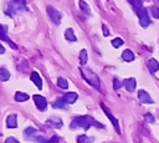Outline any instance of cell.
Returning <instances> with one entry per match:
<instances>
[{
    "mask_svg": "<svg viewBox=\"0 0 159 143\" xmlns=\"http://www.w3.org/2000/svg\"><path fill=\"white\" fill-rule=\"evenodd\" d=\"M71 128H78V127H83L84 129H88L91 126L97 127V128H103V124L97 122L94 118H92L91 116H78L75 119H72L71 122Z\"/></svg>",
    "mask_w": 159,
    "mask_h": 143,
    "instance_id": "cell-1",
    "label": "cell"
},
{
    "mask_svg": "<svg viewBox=\"0 0 159 143\" xmlns=\"http://www.w3.org/2000/svg\"><path fill=\"white\" fill-rule=\"evenodd\" d=\"M80 71H81V73H82V77L91 85V86H93L96 90H101V82H99V78H98V76L93 72V71H91L89 68H87V67H83V66H81V68H80Z\"/></svg>",
    "mask_w": 159,
    "mask_h": 143,
    "instance_id": "cell-2",
    "label": "cell"
},
{
    "mask_svg": "<svg viewBox=\"0 0 159 143\" xmlns=\"http://www.w3.org/2000/svg\"><path fill=\"white\" fill-rule=\"evenodd\" d=\"M26 10V0H11L5 9V14L14 17L17 12Z\"/></svg>",
    "mask_w": 159,
    "mask_h": 143,
    "instance_id": "cell-3",
    "label": "cell"
},
{
    "mask_svg": "<svg viewBox=\"0 0 159 143\" xmlns=\"http://www.w3.org/2000/svg\"><path fill=\"white\" fill-rule=\"evenodd\" d=\"M135 14L138 15L139 22H140V25H142L143 27H147V26L150 24V19H149V16H148V10H147L144 6L140 7V9H138V10L135 11Z\"/></svg>",
    "mask_w": 159,
    "mask_h": 143,
    "instance_id": "cell-4",
    "label": "cell"
},
{
    "mask_svg": "<svg viewBox=\"0 0 159 143\" xmlns=\"http://www.w3.org/2000/svg\"><path fill=\"white\" fill-rule=\"evenodd\" d=\"M46 11H47V15L50 16V19H51V21L55 24V25H58L60 22H61V12L58 11V10H56L55 7H52L51 5H48L47 7H46Z\"/></svg>",
    "mask_w": 159,
    "mask_h": 143,
    "instance_id": "cell-5",
    "label": "cell"
},
{
    "mask_svg": "<svg viewBox=\"0 0 159 143\" xmlns=\"http://www.w3.org/2000/svg\"><path fill=\"white\" fill-rule=\"evenodd\" d=\"M101 108L103 109V112L106 113V116L108 117V119L111 121V123L113 124V127H114V129H116V132L117 133H120V129H119V123H118V119L111 113V111H109V108L107 107V106H104V103H101Z\"/></svg>",
    "mask_w": 159,
    "mask_h": 143,
    "instance_id": "cell-6",
    "label": "cell"
},
{
    "mask_svg": "<svg viewBox=\"0 0 159 143\" xmlns=\"http://www.w3.org/2000/svg\"><path fill=\"white\" fill-rule=\"evenodd\" d=\"M34 102H35V106L37 107L39 111H45L47 108V101L41 95H35L34 96Z\"/></svg>",
    "mask_w": 159,
    "mask_h": 143,
    "instance_id": "cell-7",
    "label": "cell"
},
{
    "mask_svg": "<svg viewBox=\"0 0 159 143\" xmlns=\"http://www.w3.org/2000/svg\"><path fill=\"white\" fill-rule=\"evenodd\" d=\"M0 40L6 41L12 48H17V46L7 37V27H6V25H1V24H0Z\"/></svg>",
    "mask_w": 159,
    "mask_h": 143,
    "instance_id": "cell-8",
    "label": "cell"
},
{
    "mask_svg": "<svg viewBox=\"0 0 159 143\" xmlns=\"http://www.w3.org/2000/svg\"><path fill=\"white\" fill-rule=\"evenodd\" d=\"M122 83H123V86L125 87V90H127L128 92H133V91L135 90V87H137V81H135V78H133V77L125 78Z\"/></svg>",
    "mask_w": 159,
    "mask_h": 143,
    "instance_id": "cell-9",
    "label": "cell"
},
{
    "mask_svg": "<svg viewBox=\"0 0 159 143\" xmlns=\"http://www.w3.org/2000/svg\"><path fill=\"white\" fill-rule=\"evenodd\" d=\"M138 97H139V101L142 103H153L154 101L152 99V97L149 96V93L144 90H139L138 91Z\"/></svg>",
    "mask_w": 159,
    "mask_h": 143,
    "instance_id": "cell-10",
    "label": "cell"
},
{
    "mask_svg": "<svg viewBox=\"0 0 159 143\" xmlns=\"http://www.w3.org/2000/svg\"><path fill=\"white\" fill-rule=\"evenodd\" d=\"M30 78H31V81L36 85V87H37L39 90H41V88H42V80H41L40 75H39L36 71H32V72H31Z\"/></svg>",
    "mask_w": 159,
    "mask_h": 143,
    "instance_id": "cell-11",
    "label": "cell"
},
{
    "mask_svg": "<svg viewBox=\"0 0 159 143\" xmlns=\"http://www.w3.org/2000/svg\"><path fill=\"white\" fill-rule=\"evenodd\" d=\"M6 126L9 128H16L17 127V116L16 114H9L6 118Z\"/></svg>",
    "mask_w": 159,
    "mask_h": 143,
    "instance_id": "cell-12",
    "label": "cell"
},
{
    "mask_svg": "<svg viewBox=\"0 0 159 143\" xmlns=\"http://www.w3.org/2000/svg\"><path fill=\"white\" fill-rule=\"evenodd\" d=\"M77 93H75V92H67L63 97H62V99L66 102V103H75L76 101H77Z\"/></svg>",
    "mask_w": 159,
    "mask_h": 143,
    "instance_id": "cell-13",
    "label": "cell"
},
{
    "mask_svg": "<svg viewBox=\"0 0 159 143\" xmlns=\"http://www.w3.org/2000/svg\"><path fill=\"white\" fill-rule=\"evenodd\" d=\"M147 66H148V68H149V71H150L152 73H154V72H157V71L159 70V62H158L155 58H150V60L148 61Z\"/></svg>",
    "mask_w": 159,
    "mask_h": 143,
    "instance_id": "cell-14",
    "label": "cell"
},
{
    "mask_svg": "<svg viewBox=\"0 0 159 143\" xmlns=\"http://www.w3.org/2000/svg\"><path fill=\"white\" fill-rule=\"evenodd\" d=\"M47 126L50 127H56V128H61L62 127V121L58 118V117H53V118H50L47 122H46Z\"/></svg>",
    "mask_w": 159,
    "mask_h": 143,
    "instance_id": "cell-15",
    "label": "cell"
},
{
    "mask_svg": "<svg viewBox=\"0 0 159 143\" xmlns=\"http://www.w3.org/2000/svg\"><path fill=\"white\" fill-rule=\"evenodd\" d=\"M134 53L132 52V50H124L123 52H122V58L124 60V61H127V62H130V61H133L134 60Z\"/></svg>",
    "mask_w": 159,
    "mask_h": 143,
    "instance_id": "cell-16",
    "label": "cell"
},
{
    "mask_svg": "<svg viewBox=\"0 0 159 143\" xmlns=\"http://www.w3.org/2000/svg\"><path fill=\"white\" fill-rule=\"evenodd\" d=\"M52 107H53V108H60V109H68V107L66 106V102H65L62 98H58V99L53 101Z\"/></svg>",
    "mask_w": 159,
    "mask_h": 143,
    "instance_id": "cell-17",
    "label": "cell"
},
{
    "mask_svg": "<svg viewBox=\"0 0 159 143\" xmlns=\"http://www.w3.org/2000/svg\"><path fill=\"white\" fill-rule=\"evenodd\" d=\"M14 97H15V101H17V102H25V101L29 99L30 96L27 93H25V92H16Z\"/></svg>",
    "mask_w": 159,
    "mask_h": 143,
    "instance_id": "cell-18",
    "label": "cell"
},
{
    "mask_svg": "<svg viewBox=\"0 0 159 143\" xmlns=\"http://www.w3.org/2000/svg\"><path fill=\"white\" fill-rule=\"evenodd\" d=\"M9 78H10V72L5 67H1L0 68V81H7Z\"/></svg>",
    "mask_w": 159,
    "mask_h": 143,
    "instance_id": "cell-19",
    "label": "cell"
},
{
    "mask_svg": "<svg viewBox=\"0 0 159 143\" xmlns=\"http://www.w3.org/2000/svg\"><path fill=\"white\" fill-rule=\"evenodd\" d=\"M65 37H66L68 41H76V40H77V37L75 36V32H73L72 29H67V30L65 31Z\"/></svg>",
    "mask_w": 159,
    "mask_h": 143,
    "instance_id": "cell-20",
    "label": "cell"
},
{
    "mask_svg": "<svg viewBox=\"0 0 159 143\" xmlns=\"http://www.w3.org/2000/svg\"><path fill=\"white\" fill-rule=\"evenodd\" d=\"M93 142V138H89L84 134H81L77 137V143H92Z\"/></svg>",
    "mask_w": 159,
    "mask_h": 143,
    "instance_id": "cell-21",
    "label": "cell"
},
{
    "mask_svg": "<svg viewBox=\"0 0 159 143\" xmlns=\"http://www.w3.org/2000/svg\"><path fill=\"white\" fill-rule=\"evenodd\" d=\"M87 60H88V57H87V51H86V50H81V52H80V63H81L82 66H84L86 62H87Z\"/></svg>",
    "mask_w": 159,
    "mask_h": 143,
    "instance_id": "cell-22",
    "label": "cell"
},
{
    "mask_svg": "<svg viewBox=\"0 0 159 143\" xmlns=\"http://www.w3.org/2000/svg\"><path fill=\"white\" fill-rule=\"evenodd\" d=\"M57 86H58L60 88L66 90V88L68 87V82H67V80H65L63 77H58V78H57Z\"/></svg>",
    "mask_w": 159,
    "mask_h": 143,
    "instance_id": "cell-23",
    "label": "cell"
},
{
    "mask_svg": "<svg viewBox=\"0 0 159 143\" xmlns=\"http://www.w3.org/2000/svg\"><path fill=\"white\" fill-rule=\"evenodd\" d=\"M35 133H36V129H35L34 127H27V128L24 131V136H26L27 138H30L31 136H35Z\"/></svg>",
    "mask_w": 159,
    "mask_h": 143,
    "instance_id": "cell-24",
    "label": "cell"
},
{
    "mask_svg": "<svg viewBox=\"0 0 159 143\" xmlns=\"http://www.w3.org/2000/svg\"><path fill=\"white\" fill-rule=\"evenodd\" d=\"M132 5H133V7H134V11H137L138 9H140V7H143V4H142V0H128Z\"/></svg>",
    "mask_w": 159,
    "mask_h": 143,
    "instance_id": "cell-25",
    "label": "cell"
},
{
    "mask_svg": "<svg viewBox=\"0 0 159 143\" xmlns=\"http://www.w3.org/2000/svg\"><path fill=\"white\" fill-rule=\"evenodd\" d=\"M80 6H81V9H82V11H84L87 15H89L91 14V11H89V7H88V5L83 1V0H80Z\"/></svg>",
    "mask_w": 159,
    "mask_h": 143,
    "instance_id": "cell-26",
    "label": "cell"
},
{
    "mask_svg": "<svg viewBox=\"0 0 159 143\" xmlns=\"http://www.w3.org/2000/svg\"><path fill=\"white\" fill-rule=\"evenodd\" d=\"M112 45H113V47L118 48L119 46H122V45H123V40H122L120 37H116V39H113V40H112Z\"/></svg>",
    "mask_w": 159,
    "mask_h": 143,
    "instance_id": "cell-27",
    "label": "cell"
},
{
    "mask_svg": "<svg viewBox=\"0 0 159 143\" xmlns=\"http://www.w3.org/2000/svg\"><path fill=\"white\" fill-rule=\"evenodd\" d=\"M150 12L155 19H159V7L157 6H150Z\"/></svg>",
    "mask_w": 159,
    "mask_h": 143,
    "instance_id": "cell-28",
    "label": "cell"
},
{
    "mask_svg": "<svg viewBox=\"0 0 159 143\" xmlns=\"http://www.w3.org/2000/svg\"><path fill=\"white\" fill-rule=\"evenodd\" d=\"M144 118H145V121H147V122H149V123H154V122H155L154 116H153L152 113H149V112L144 114Z\"/></svg>",
    "mask_w": 159,
    "mask_h": 143,
    "instance_id": "cell-29",
    "label": "cell"
},
{
    "mask_svg": "<svg viewBox=\"0 0 159 143\" xmlns=\"http://www.w3.org/2000/svg\"><path fill=\"white\" fill-rule=\"evenodd\" d=\"M120 86H123V83H122L118 78H113V88H114V90H119Z\"/></svg>",
    "mask_w": 159,
    "mask_h": 143,
    "instance_id": "cell-30",
    "label": "cell"
},
{
    "mask_svg": "<svg viewBox=\"0 0 159 143\" xmlns=\"http://www.w3.org/2000/svg\"><path fill=\"white\" fill-rule=\"evenodd\" d=\"M58 142H60V138H58L57 136H52L50 139H47V141L45 139L43 143H58Z\"/></svg>",
    "mask_w": 159,
    "mask_h": 143,
    "instance_id": "cell-31",
    "label": "cell"
},
{
    "mask_svg": "<svg viewBox=\"0 0 159 143\" xmlns=\"http://www.w3.org/2000/svg\"><path fill=\"white\" fill-rule=\"evenodd\" d=\"M5 143H20V142H19L17 139H15L14 137H9V138H6Z\"/></svg>",
    "mask_w": 159,
    "mask_h": 143,
    "instance_id": "cell-32",
    "label": "cell"
},
{
    "mask_svg": "<svg viewBox=\"0 0 159 143\" xmlns=\"http://www.w3.org/2000/svg\"><path fill=\"white\" fill-rule=\"evenodd\" d=\"M102 31H103L104 36H108V35H109V30H108V27H107V26H106L104 24L102 25Z\"/></svg>",
    "mask_w": 159,
    "mask_h": 143,
    "instance_id": "cell-33",
    "label": "cell"
},
{
    "mask_svg": "<svg viewBox=\"0 0 159 143\" xmlns=\"http://www.w3.org/2000/svg\"><path fill=\"white\" fill-rule=\"evenodd\" d=\"M4 52H5V48H4V46L0 44V55H1V53H4Z\"/></svg>",
    "mask_w": 159,
    "mask_h": 143,
    "instance_id": "cell-34",
    "label": "cell"
},
{
    "mask_svg": "<svg viewBox=\"0 0 159 143\" xmlns=\"http://www.w3.org/2000/svg\"><path fill=\"white\" fill-rule=\"evenodd\" d=\"M158 1H159V0H158Z\"/></svg>",
    "mask_w": 159,
    "mask_h": 143,
    "instance_id": "cell-35",
    "label": "cell"
}]
</instances>
